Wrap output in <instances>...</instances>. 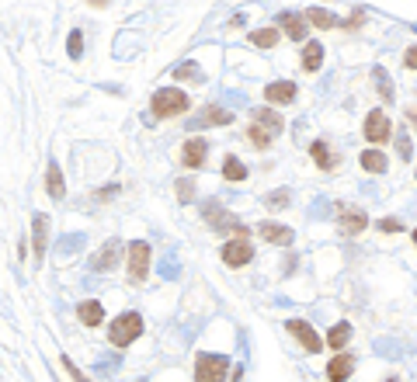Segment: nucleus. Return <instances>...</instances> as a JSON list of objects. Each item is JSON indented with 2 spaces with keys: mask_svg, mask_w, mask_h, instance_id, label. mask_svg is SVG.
I'll use <instances>...</instances> for the list:
<instances>
[{
  "mask_svg": "<svg viewBox=\"0 0 417 382\" xmlns=\"http://www.w3.org/2000/svg\"><path fill=\"white\" fill-rule=\"evenodd\" d=\"M184 108H188V94L177 91V87H160L150 101L153 119H170V115H181Z\"/></svg>",
  "mask_w": 417,
  "mask_h": 382,
  "instance_id": "1",
  "label": "nucleus"
},
{
  "mask_svg": "<svg viewBox=\"0 0 417 382\" xmlns=\"http://www.w3.org/2000/svg\"><path fill=\"white\" fill-rule=\"evenodd\" d=\"M139 333H143V316H139V313H122V316L112 323L108 340H112L115 347H125V344H132Z\"/></svg>",
  "mask_w": 417,
  "mask_h": 382,
  "instance_id": "2",
  "label": "nucleus"
},
{
  "mask_svg": "<svg viewBox=\"0 0 417 382\" xmlns=\"http://www.w3.org/2000/svg\"><path fill=\"white\" fill-rule=\"evenodd\" d=\"M205 223H208V229H216V233H237V236H247V229L237 223V216H230L220 202H208V205H205Z\"/></svg>",
  "mask_w": 417,
  "mask_h": 382,
  "instance_id": "3",
  "label": "nucleus"
},
{
  "mask_svg": "<svg viewBox=\"0 0 417 382\" xmlns=\"http://www.w3.org/2000/svg\"><path fill=\"white\" fill-rule=\"evenodd\" d=\"M230 361L223 354H198L195 361V382H223Z\"/></svg>",
  "mask_w": 417,
  "mask_h": 382,
  "instance_id": "4",
  "label": "nucleus"
},
{
  "mask_svg": "<svg viewBox=\"0 0 417 382\" xmlns=\"http://www.w3.org/2000/svg\"><path fill=\"white\" fill-rule=\"evenodd\" d=\"M146 271H150V243L136 240V243H129V275L139 285L146 278Z\"/></svg>",
  "mask_w": 417,
  "mask_h": 382,
  "instance_id": "5",
  "label": "nucleus"
},
{
  "mask_svg": "<svg viewBox=\"0 0 417 382\" xmlns=\"http://www.w3.org/2000/svg\"><path fill=\"white\" fill-rule=\"evenodd\" d=\"M251 257H254V247L247 243V236H237V240H230V243L223 247V261H227L230 268H244Z\"/></svg>",
  "mask_w": 417,
  "mask_h": 382,
  "instance_id": "6",
  "label": "nucleus"
},
{
  "mask_svg": "<svg viewBox=\"0 0 417 382\" xmlns=\"http://www.w3.org/2000/svg\"><path fill=\"white\" fill-rule=\"evenodd\" d=\"M285 330H289L292 337H299V344H303L306 351H320V347L327 344V340H320V333H317L306 320H289V323H285Z\"/></svg>",
  "mask_w": 417,
  "mask_h": 382,
  "instance_id": "7",
  "label": "nucleus"
},
{
  "mask_svg": "<svg viewBox=\"0 0 417 382\" xmlns=\"http://www.w3.org/2000/svg\"><path fill=\"white\" fill-rule=\"evenodd\" d=\"M365 139L375 143V146L389 139V119H386L382 112H372V115L365 119Z\"/></svg>",
  "mask_w": 417,
  "mask_h": 382,
  "instance_id": "8",
  "label": "nucleus"
},
{
  "mask_svg": "<svg viewBox=\"0 0 417 382\" xmlns=\"http://www.w3.org/2000/svg\"><path fill=\"white\" fill-rule=\"evenodd\" d=\"M230 122H233V115H230L227 108H202L198 119L188 122V129H202V125H230Z\"/></svg>",
  "mask_w": 417,
  "mask_h": 382,
  "instance_id": "9",
  "label": "nucleus"
},
{
  "mask_svg": "<svg viewBox=\"0 0 417 382\" xmlns=\"http://www.w3.org/2000/svg\"><path fill=\"white\" fill-rule=\"evenodd\" d=\"M118 254H122V243H118V240H108V243L101 247V254L91 257V268H94V271H112V268L118 264Z\"/></svg>",
  "mask_w": 417,
  "mask_h": 382,
  "instance_id": "10",
  "label": "nucleus"
},
{
  "mask_svg": "<svg viewBox=\"0 0 417 382\" xmlns=\"http://www.w3.org/2000/svg\"><path fill=\"white\" fill-rule=\"evenodd\" d=\"M278 28L289 35V39H306V18H299V15H292V11H282L278 15Z\"/></svg>",
  "mask_w": 417,
  "mask_h": 382,
  "instance_id": "11",
  "label": "nucleus"
},
{
  "mask_svg": "<svg viewBox=\"0 0 417 382\" xmlns=\"http://www.w3.org/2000/svg\"><path fill=\"white\" fill-rule=\"evenodd\" d=\"M296 91H299V87H296L292 80H275V84L265 87V98L275 101V105H289V101L296 98Z\"/></svg>",
  "mask_w": 417,
  "mask_h": 382,
  "instance_id": "12",
  "label": "nucleus"
},
{
  "mask_svg": "<svg viewBox=\"0 0 417 382\" xmlns=\"http://www.w3.org/2000/svg\"><path fill=\"white\" fill-rule=\"evenodd\" d=\"M365 226H369V216H365L362 209H341V233L355 236V233H362Z\"/></svg>",
  "mask_w": 417,
  "mask_h": 382,
  "instance_id": "13",
  "label": "nucleus"
},
{
  "mask_svg": "<svg viewBox=\"0 0 417 382\" xmlns=\"http://www.w3.org/2000/svg\"><path fill=\"white\" fill-rule=\"evenodd\" d=\"M258 233H261L268 243H282V247L292 243V229L282 226V223H268V219H265V223H258Z\"/></svg>",
  "mask_w": 417,
  "mask_h": 382,
  "instance_id": "14",
  "label": "nucleus"
},
{
  "mask_svg": "<svg viewBox=\"0 0 417 382\" xmlns=\"http://www.w3.org/2000/svg\"><path fill=\"white\" fill-rule=\"evenodd\" d=\"M46 240H49V216H35L32 219V243H35V257H46Z\"/></svg>",
  "mask_w": 417,
  "mask_h": 382,
  "instance_id": "15",
  "label": "nucleus"
},
{
  "mask_svg": "<svg viewBox=\"0 0 417 382\" xmlns=\"http://www.w3.org/2000/svg\"><path fill=\"white\" fill-rule=\"evenodd\" d=\"M205 153H208V143L205 139H188L184 143V167H202V160H205Z\"/></svg>",
  "mask_w": 417,
  "mask_h": 382,
  "instance_id": "16",
  "label": "nucleus"
},
{
  "mask_svg": "<svg viewBox=\"0 0 417 382\" xmlns=\"http://www.w3.org/2000/svg\"><path fill=\"white\" fill-rule=\"evenodd\" d=\"M77 316H80V323H84V327H98V323L105 320V306H101V302H94V299H87V302H80V306H77Z\"/></svg>",
  "mask_w": 417,
  "mask_h": 382,
  "instance_id": "17",
  "label": "nucleus"
},
{
  "mask_svg": "<svg viewBox=\"0 0 417 382\" xmlns=\"http://www.w3.org/2000/svg\"><path fill=\"white\" fill-rule=\"evenodd\" d=\"M351 368H355V358H351V354H337V358L327 365V379H330V382H344V379L351 375Z\"/></svg>",
  "mask_w": 417,
  "mask_h": 382,
  "instance_id": "18",
  "label": "nucleus"
},
{
  "mask_svg": "<svg viewBox=\"0 0 417 382\" xmlns=\"http://www.w3.org/2000/svg\"><path fill=\"white\" fill-rule=\"evenodd\" d=\"M254 122H258V125H265L272 136H278V132L285 129L282 115H278V112H272V108H258V112H254Z\"/></svg>",
  "mask_w": 417,
  "mask_h": 382,
  "instance_id": "19",
  "label": "nucleus"
},
{
  "mask_svg": "<svg viewBox=\"0 0 417 382\" xmlns=\"http://www.w3.org/2000/svg\"><path fill=\"white\" fill-rule=\"evenodd\" d=\"M320 63H323V46L320 42H306V49H303V70L317 73Z\"/></svg>",
  "mask_w": 417,
  "mask_h": 382,
  "instance_id": "20",
  "label": "nucleus"
},
{
  "mask_svg": "<svg viewBox=\"0 0 417 382\" xmlns=\"http://www.w3.org/2000/svg\"><path fill=\"white\" fill-rule=\"evenodd\" d=\"M84 243H87V236H84V233H73V236H63V240L56 243V254H60V257H70V254H80V250H84Z\"/></svg>",
  "mask_w": 417,
  "mask_h": 382,
  "instance_id": "21",
  "label": "nucleus"
},
{
  "mask_svg": "<svg viewBox=\"0 0 417 382\" xmlns=\"http://www.w3.org/2000/svg\"><path fill=\"white\" fill-rule=\"evenodd\" d=\"M306 21L317 25V28H334V25H337V18H334L327 8H306Z\"/></svg>",
  "mask_w": 417,
  "mask_h": 382,
  "instance_id": "22",
  "label": "nucleus"
},
{
  "mask_svg": "<svg viewBox=\"0 0 417 382\" xmlns=\"http://www.w3.org/2000/svg\"><path fill=\"white\" fill-rule=\"evenodd\" d=\"M310 157H313L323 171H334V167H337V157L327 150V143H313V146H310Z\"/></svg>",
  "mask_w": 417,
  "mask_h": 382,
  "instance_id": "23",
  "label": "nucleus"
},
{
  "mask_svg": "<svg viewBox=\"0 0 417 382\" xmlns=\"http://www.w3.org/2000/svg\"><path fill=\"white\" fill-rule=\"evenodd\" d=\"M362 167H365L369 174H382V171H386V157H382L379 150H365V153H362Z\"/></svg>",
  "mask_w": 417,
  "mask_h": 382,
  "instance_id": "24",
  "label": "nucleus"
},
{
  "mask_svg": "<svg viewBox=\"0 0 417 382\" xmlns=\"http://www.w3.org/2000/svg\"><path fill=\"white\" fill-rule=\"evenodd\" d=\"M49 195L53 198H63L66 195V188H63V171H60V164H49Z\"/></svg>",
  "mask_w": 417,
  "mask_h": 382,
  "instance_id": "25",
  "label": "nucleus"
},
{
  "mask_svg": "<svg viewBox=\"0 0 417 382\" xmlns=\"http://www.w3.org/2000/svg\"><path fill=\"white\" fill-rule=\"evenodd\" d=\"M348 340H351V327H348V323H334L330 333H327V344H330V347H344Z\"/></svg>",
  "mask_w": 417,
  "mask_h": 382,
  "instance_id": "26",
  "label": "nucleus"
},
{
  "mask_svg": "<svg viewBox=\"0 0 417 382\" xmlns=\"http://www.w3.org/2000/svg\"><path fill=\"white\" fill-rule=\"evenodd\" d=\"M372 80H375V87H379L382 101H393V84H389V73H386L382 67H375V70H372Z\"/></svg>",
  "mask_w": 417,
  "mask_h": 382,
  "instance_id": "27",
  "label": "nucleus"
},
{
  "mask_svg": "<svg viewBox=\"0 0 417 382\" xmlns=\"http://www.w3.org/2000/svg\"><path fill=\"white\" fill-rule=\"evenodd\" d=\"M223 177H227V181H244V177H247V167H244L237 157H227V164H223Z\"/></svg>",
  "mask_w": 417,
  "mask_h": 382,
  "instance_id": "28",
  "label": "nucleus"
},
{
  "mask_svg": "<svg viewBox=\"0 0 417 382\" xmlns=\"http://www.w3.org/2000/svg\"><path fill=\"white\" fill-rule=\"evenodd\" d=\"M251 42L261 46V49H272V46L278 42V32H275V28H258V32H251Z\"/></svg>",
  "mask_w": 417,
  "mask_h": 382,
  "instance_id": "29",
  "label": "nucleus"
},
{
  "mask_svg": "<svg viewBox=\"0 0 417 382\" xmlns=\"http://www.w3.org/2000/svg\"><path fill=\"white\" fill-rule=\"evenodd\" d=\"M289 198H292V191H289V188H278V191L265 195V205H268V209H285Z\"/></svg>",
  "mask_w": 417,
  "mask_h": 382,
  "instance_id": "30",
  "label": "nucleus"
},
{
  "mask_svg": "<svg viewBox=\"0 0 417 382\" xmlns=\"http://www.w3.org/2000/svg\"><path fill=\"white\" fill-rule=\"evenodd\" d=\"M247 136H251V143H254V146H268V143L275 139V136H272V132H268L265 125H258V122L251 125V132H247Z\"/></svg>",
  "mask_w": 417,
  "mask_h": 382,
  "instance_id": "31",
  "label": "nucleus"
},
{
  "mask_svg": "<svg viewBox=\"0 0 417 382\" xmlns=\"http://www.w3.org/2000/svg\"><path fill=\"white\" fill-rule=\"evenodd\" d=\"M174 77H177V80H198L202 70H198L195 63H181V67H174Z\"/></svg>",
  "mask_w": 417,
  "mask_h": 382,
  "instance_id": "32",
  "label": "nucleus"
},
{
  "mask_svg": "<svg viewBox=\"0 0 417 382\" xmlns=\"http://www.w3.org/2000/svg\"><path fill=\"white\" fill-rule=\"evenodd\" d=\"M66 53H70L73 60H80V53H84V39H80V32H70V39H66Z\"/></svg>",
  "mask_w": 417,
  "mask_h": 382,
  "instance_id": "33",
  "label": "nucleus"
},
{
  "mask_svg": "<svg viewBox=\"0 0 417 382\" xmlns=\"http://www.w3.org/2000/svg\"><path fill=\"white\" fill-rule=\"evenodd\" d=\"M177 198H181V202H191V198H195V184H191V177H181V181H177Z\"/></svg>",
  "mask_w": 417,
  "mask_h": 382,
  "instance_id": "34",
  "label": "nucleus"
},
{
  "mask_svg": "<svg viewBox=\"0 0 417 382\" xmlns=\"http://www.w3.org/2000/svg\"><path fill=\"white\" fill-rule=\"evenodd\" d=\"M177 275H181L177 261H174V257H163V261H160V278H177Z\"/></svg>",
  "mask_w": 417,
  "mask_h": 382,
  "instance_id": "35",
  "label": "nucleus"
},
{
  "mask_svg": "<svg viewBox=\"0 0 417 382\" xmlns=\"http://www.w3.org/2000/svg\"><path fill=\"white\" fill-rule=\"evenodd\" d=\"M375 229H382V233H400L403 226H400V219H379Z\"/></svg>",
  "mask_w": 417,
  "mask_h": 382,
  "instance_id": "36",
  "label": "nucleus"
},
{
  "mask_svg": "<svg viewBox=\"0 0 417 382\" xmlns=\"http://www.w3.org/2000/svg\"><path fill=\"white\" fill-rule=\"evenodd\" d=\"M396 153H400L403 160H410V153H414V146H410V139H407V136H400V139H396Z\"/></svg>",
  "mask_w": 417,
  "mask_h": 382,
  "instance_id": "37",
  "label": "nucleus"
},
{
  "mask_svg": "<svg viewBox=\"0 0 417 382\" xmlns=\"http://www.w3.org/2000/svg\"><path fill=\"white\" fill-rule=\"evenodd\" d=\"M63 368L70 372V379H77V382H91V379H84V372H80V368H77L70 358H63Z\"/></svg>",
  "mask_w": 417,
  "mask_h": 382,
  "instance_id": "38",
  "label": "nucleus"
},
{
  "mask_svg": "<svg viewBox=\"0 0 417 382\" xmlns=\"http://www.w3.org/2000/svg\"><path fill=\"white\" fill-rule=\"evenodd\" d=\"M403 63H407L410 70H417V46H410V49L403 53Z\"/></svg>",
  "mask_w": 417,
  "mask_h": 382,
  "instance_id": "39",
  "label": "nucleus"
},
{
  "mask_svg": "<svg viewBox=\"0 0 417 382\" xmlns=\"http://www.w3.org/2000/svg\"><path fill=\"white\" fill-rule=\"evenodd\" d=\"M115 195H118V184H112V188H105V191H98L94 198H98V202H105V198H115Z\"/></svg>",
  "mask_w": 417,
  "mask_h": 382,
  "instance_id": "40",
  "label": "nucleus"
},
{
  "mask_svg": "<svg viewBox=\"0 0 417 382\" xmlns=\"http://www.w3.org/2000/svg\"><path fill=\"white\" fill-rule=\"evenodd\" d=\"M362 21H365V11L358 8V11H355V18H351V21H344V25H348V28H358Z\"/></svg>",
  "mask_w": 417,
  "mask_h": 382,
  "instance_id": "41",
  "label": "nucleus"
},
{
  "mask_svg": "<svg viewBox=\"0 0 417 382\" xmlns=\"http://www.w3.org/2000/svg\"><path fill=\"white\" fill-rule=\"evenodd\" d=\"M91 4H98V8H105V4H108V0H91Z\"/></svg>",
  "mask_w": 417,
  "mask_h": 382,
  "instance_id": "42",
  "label": "nucleus"
},
{
  "mask_svg": "<svg viewBox=\"0 0 417 382\" xmlns=\"http://www.w3.org/2000/svg\"><path fill=\"white\" fill-rule=\"evenodd\" d=\"M414 243H417V229H414Z\"/></svg>",
  "mask_w": 417,
  "mask_h": 382,
  "instance_id": "43",
  "label": "nucleus"
},
{
  "mask_svg": "<svg viewBox=\"0 0 417 382\" xmlns=\"http://www.w3.org/2000/svg\"><path fill=\"white\" fill-rule=\"evenodd\" d=\"M386 382H396V379H386Z\"/></svg>",
  "mask_w": 417,
  "mask_h": 382,
  "instance_id": "44",
  "label": "nucleus"
}]
</instances>
